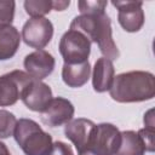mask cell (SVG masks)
Returning a JSON list of instances; mask_svg holds the SVG:
<instances>
[{"instance_id":"52a82bcc","label":"cell","mask_w":155,"mask_h":155,"mask_svg":"<svg viewBox=\"0 0 155 155\" xmlns=\"http://www.w3.org/2000/svg\"><path fill=\"white\" fill-rule=\"evenodd\" d=\"M53 36V25L46 17H34L28 19L22 28L23 41L33 47L41 50L51 41Z\"/></svg>"},{"instance_id":"e0dca14e","label":"cell","mask_w":155,"mask_h":155,"mask_svg":"<svg viewBox=\"0 0 155 155\" xmlns=\"http://www.w3.org/2000/svg\"><path fill=\"white\" fill-rule=\"evenodd\" d=\"M25 12L34 17H42L53 10V1L51 0H27L24 1Z\"/></svg>"},{"instance_id":"ba28073f","label":"cell","mask_w":155,"mask_h":155,"mask_svg":"<svg viewBox=\"0 0 155 155\" xmlns=\"http://www.w3.org/2000/svg\"><path fill=\"white\" fill-rule=\"evenodd\" d=\"M117 8V19L124 30L128 33L138 31L144 24V12L142 1H111Z\"/></svg>"},{"instance_id":"44dd1931","label":"cell","mask_w":155,"mask_h":155,"mask_svg":"<svg viewBox=\"0 0 155 155\" xmlns=\"http://www.w3.org/2000/svg\"><path fill=\"white\" fill-rule=\"evenodd\" d=\"M46 155H74V153L69 144L57 140V142L52 143V147Z\"/></svg>"},{"instance_id":"7402d4cb","label":"cell","mask_w":155,"mask_h":155,"mask_svg":"<svg viewBox=\"0 0 155 155\" xmlns=\"http://www.w3.org/2000/svg\"><path fill=\"white\" fill-rule=\"evenodd\" d=\"M138 134L142 137L144 144H145V150L147 151H154V130L151 128H142L138 131Z\"/></svg>"},{"instance_id":"277c9868","label":"cell","mask_w":155,"mask_h":155,"mask_svg":"<svg viewBox=\"0 0 155 155\" xmlns=\"http://www.w3.org/2000/svg\"><path fill=\"white\" fill-rule=\"evenodd\" d=\"M121 140V132L113 124L96 125L88 144L78 151L79 155H115Z\"/></svg>"},{"instance_id":"7a4b0ae2","label":"cell","mask_w":155,"mask_h":155,"mask_svg":"<svg viewBox=\"0 0 155 155\" xmlns=\"http://www.w3.org/2000/svg\"><path fill=\"white\" fill-rule=\"evenodd\" d=\"M70 29L81 31L91 42H96L104 58L109 61L119 58L120 52L111 35V22L105 12L76 16L70 23Z\"/></svg>"},{"instance_id":"4fadbf2b","label":"cell","mask_w":155,"mask_h":155,"mask_svg":"<svg viewBox=\"0 0 155 155\" xmlns=\"http://www.w3.org/2000/svg\"><path fill=\"white\" fill-rule=\"evenodd\" d=\"M115 78V69L113 62L101 57L97 59L93 67L92 74V85L96 92H105L109 91L111 84Z\"/></svg>"},{"instance_id":"9a60e30c","label":"cell","mask_w":155,"mask_h":155,"mask_svg":"<svg viewBox=\"0 0 155 155\" xmlns=\"http://www.w3.org/2000/svg\"><path fill=\"white\" fill-rule=\"evenodd\" d=\"M21 44V35L16 27H0V61L12 58Z\"/></svg>"},{"instance_id":"8992f818","label":"cell","mask_w":155,"mask_h":155,"mask_svg":"<svg viewBox=\"0 0 155 155\" xmlns=\"http://www.w3.org/2000/svg\"><path fill=\"white\" fill-rule=\"evenodd\" d=\"M34 79L22 70H12L0 76V107L13 105Z\"/></svg>"},{"instance_id":"603a6c76","label":"cell","mask_w":155,"mask_h":155,"mask_svg":"<svg viewBox=\"0 0 155 155\" xmlns=\"http://www.w3.org/2000/svg\"><path fill=\"white\" fill-rule=\"evenodd\" d=\"M144 125L147 128L154 130V117H153V110H149L144 115Z\"/></svg>"},{"instance_id":"ffe728a7","label":"cell","mask_w":155,"mask_h":155,"mask_svg":"<svg viewBox=\"0 0 155 155\" xmlns=\"http://www.w3.org/2000/svg\"><path fill=\"white\" fill-rule=\"evenodd\" d=\"M108 2L104 0H94V1H79L78 6L81 15H92V13H99L104 12Z\"/></svg>"},{"instance_id":"8fae6325","label":"cell","mask_w":155,"mask_h":155,"mask_svg":"<svg viewBox=\"0 0 155 155\" xmlns=\"http://www.w3.org/2000/svg\"><path fill=\"white\" fill-rule=\"evenodd\" d=\"M23 64L27 74L35 80H42L53 71L56 62L53 56L47 51L36 50L25 56Z\"/></svg>"},{"instance_id":"30bf717a","label":"cell","mask_w":155,"mask_h":155,"mask_svg":"<svg viewBox=\"0 0 155 155\" xmlns=\"http://www.w3.org/2000/svg\"><path fill=\"white\" fill-rule=\"evenodd\" d=\"M41 120L50 127H58L68 124L74 116V105L63 97L52 98L47 108L41 113Z\"/></svg>"},{"instance_id":"3957f363","label":"cell","mask_w":155,"mask_h":155,"mask_svg":"<svg viewBox=\"0 0 155 155\" xmlns=\"http://www.w3.org/2000/svg\"><path fill=\"white\" fill-rule=\"evenodd\" d=\"M13 137L25 155H46L52 147V137L31 119H19Z\"/></svg>"},{"instance_id":"d4e9b609","label":"cell","mask_w":155,"mask_h":155,"mask_svg":"<svg viewBox=\"0 0 155 155\" xmlns=\"http://www.w3.org/2000/svg\"><path fill=\"white\" fill-rule=\"evenodd\" d=\"M0 155H11L8 149H7V147L2 142H0Z\"/></svg>"},{"instance_id":"2e32d148","label":"cell","mask_w":155,"mask_h":155,"mask_svg":"<svg viewBox=\"0 0 155 155\" xmlns=\"http://www.w3.org/2000/svg\"><path fill=\"white\" fill-rule=\"evenodd\" d=\"M145 144L138 132L124 131L121 132L120 145L115 155H144Z\"/></svg>"},{"instance_id":"9c48e42d","label":"cell","mask_w":155,"mask_h":155,"mask_svg":"<svg viewBox=\"0 0 155 155\" xmlns=\"http://www.w3.org/2000/svg\"><path fill=\"white\" fill-rule=\"evenodd\" d=\"M24 105L38 113H42L52 101V90L40 80H33L21 96Z\"/></svg>"},{"instance_id":"7c38bea8","label":"cell","mask_w":155,"mask_h":155,"mask_svg":"<svg viewBox=\"0 0 155 155\" xmlns=\"http://www.w3.org/2000/svg\"><path fill=\"white\" fill-rule=\"evenodd\" d=\"M94 128H96V124L93 121L88 119L79 117L70 120L68 124H65L64 134L69 140H71L76 150L81 151L91 140Z\"/></svg>"},{"instance_id":"d6986e66","label":"cell","mask_w":155,"mask_h":155,"mask_svg":"<svg viewBox=\"0 0 155 155\" xmlns=\"http://www.w3.org/2000/svg\"><path fill=\"white\" fill-rule=\"evenodd\" d=\"M15 1L0 0V27L11 25L15 17Z\"/></svg>"},{"instance_id":"ac0fdd59","label":"cell","mask_w":155,"mask_h":155,"mask_svg":"<svg viewBox=\"0 0 155 155\" xmlns=\"http://www.w3.org/2000/svg\"><path fill=\"white\" fill-rule=\"evenodd\" d=\"M17 120L16 116L7 111L0 110V138H8L13 134Z\"/></svg>"},{"instance_id":"5bb4252c","label":"cell","mask_w":155,"mask_h":155,"mask_svg":"<svg viewBox=\"0 0 155 155\" xmlns=\"http://www.w3.org/2000/svg\"><path fill=\"white\" fill-rule=\"evenodd\" d=\"M90 75H91V67L88 61L76 64L64 63L62 69V79L64 84L73 88L84 86L88 81Z\"/></svg>"},{"instance_id":"6da1fadb","label":"cell","mask_w":155,"mask_h":155,"mask_svg":"<svg viewBox=\"0 0 155 155\" xmlns=\"http://www.w3.org/2000/svg\"><path fill=\"white\" fill-rule=\"evenodd\" d=\"M110 97L119 103H133L153 99L155 96V78L149 71L133 70L114 78Z\"/></svg>"},{"instance_id":"5b68a950","label":"cell","mask_w":155,"mask_h":155,"mask_svg":"<svg viewBox=\"0 0 155 155\" xmlns=\"http://www.w3.org/2000/svg\"><path fill=\"white\" fill-rule=\"evenodd\" d=\"M59 52L67 64L86 62L91 52V41L81 31L69 29L61 38Z\"/></svg>"},{"instance_id":"cb8c5ba5","label":"cell","mask_w":155,"mask_h":155,"mask_svg":"<svg viewBox=\"0 0 155 155\" xmlns=\"http://www.w3.org/2000/svg\"><path fill=\"white\" fill-rule=\"evenodd\" d=\"M70 5V1H53V10L56 11H63Z\"/></svg>"}]
</instances>
